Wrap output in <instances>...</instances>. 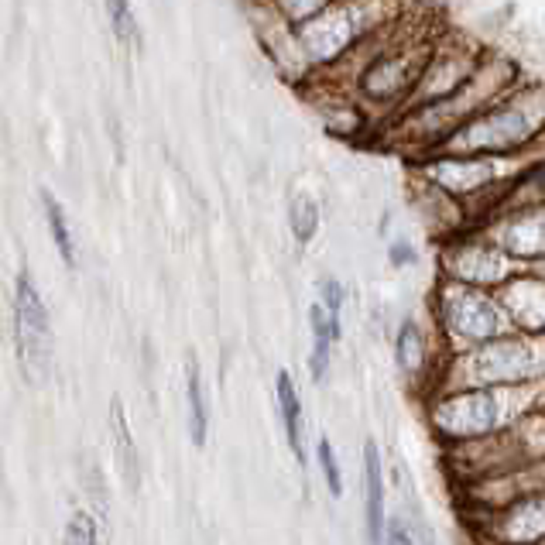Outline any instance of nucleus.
<instances>
[{
  "label": "nucleus",
  "mask_w": 545,
  "mask_h": 545,
  "mask_svg": "<svg viewBox=\"0 0 545 545\" xmlns=\"http://www.w3.org/2000/svg\"><path fill=\"white\" fill-rule=\"evenodd\" d=\"M545 408V378L522 384H484V388L439 391L429 402V422L450 446L484 439L511 429L518 419Z\"/></svg>",
  "instance_id": "f257e3e1"
},
{
  "label": "nucleus",
  "mask_w": 545,
  "mask_h": 545,
  "mask_svg": "<svg viewBox=\"0 0 545 545\" xmlns=\"http://www.w3.org/2000/svg\"><path fill=\"white\" fill-rule=\"evenodd\" d=\"M545 138V86H515L487 110L446 134L436 148L450 155H522Z\"/></svg>",
  "instance_id": "f03ea898"
},
{
  "label": "nucleus",
  "mask_w": 545,
  "mask_h": 545,
  "mask_svg": "<svg viewBox=\"0 0 545 545\" xmlns=\"http://www.w3.org/2000/svg\"><path fill=\"white\" fill-rule=\"evenodd\" d=\"M515 79H518V69L511 59H501V55L484 59L453 93H446L443 100H432L415 110H405L402 120H398V134H402L408 144H429V148H436L446 134H453L460 124H467L470 117L487 110L508 90H515Z\"/></svg>",
  "instance_id": "7ed1b4c3"
},
{
  "label": "nucleus",
  "mask_w": 545,
  "mask_h": 545,
  "mask_svg": "<svg viewBox=\"0 0 545 545\" xmlns=\"http://www.w3.org/2000/svg\"><path fill=\"white\" fill-rule=\"evenodd\" d=\"M545 378V333H511L460 350L436 378L439 391L484 388V384H522Z\"/></svg>",
  "instance_id": "20e7f679"
},
{
  "label": "nucleus",
  "mask_w": 545,
  "mask_h": 545,
  "mask_svg": "<svg viewBox=\"0 0 545 545\" xmlns=\"http://www.w3.org/2000/svg\"><path fill=\"white\" fill-rule=\"evenodd\" d=\"M388 24H381L371 35L374 59H367V66L360 69V96L378 103V107H402L419 83L436 45L422 31L402 35V31H388Z\"/></svg>",
  "instance_id": "39448f33"
},
{
  "label": "nucleus",
  "mask_w": 545,
  "mask_h": 545,
  "mask_svg": "<svg viewBox=\"0 0 545 545\" xmlns=\"http://www.w3.org/2000/svg\"><path fill=\"white\" fill-rule=\"evenodd\" d=\"M398 14H402V0H333L330 7L302 21L299 45L306 48L309 62L326 66L364 42L381 24L395 21Z\"/></svg>",
  "instance_id": "423d86ee"
},
{
  "label": "nucleus",
  "mask_w": 545,
  "mask_h": 545,
  "mask_svg": "<svg viewBox=\"0 0 545 545\" xmlns=\"http://www.w3.org/2000/svg\"><path fill=\"white\" fill-rule=\"evenodd\" d=\"M436 323L456 347V354L477 347V343L498 340V336L522 333L491 288L456 282L450 275H443L436 288Z\"/></svg>",
  "instance_id": "0eeeda50"
},
{
  "label": "nucleus",
  "mask_w": 545,
  "mask_h": 545,
  "mask_svg": "<svg viewBox=\"0 0 545 545\" xmlns=\"http://www.w3.org/2000/svg\"><path fill=\"white\" fill-rule=\"evenodd\" d=\"M532 158V151H522V155H450V151H429V158L422 162V179L429 186L443 189L446 196L467 199V203L484 199V192H498L494 196V206H498L504 189L532 165ZM491 210H487V216H491Z\"/></svg>",
  "instance_id": "6e6552de"
},
{
  "label": "nucleus",
  "mask_w": 545,
  "mask_h": 545,
  "mask_svg": "<svg viewBox=\"0 0 545 545\" xmlns=\"http://www.w3.org/2000/svg\"><path fill=\"white\" fill-rule=\"evenodd\" d=\"M528 268L525 261L511 258L501 244L487 240L484 234H470L453 240L443 251V275L456 278V282H467L477 288H501L504 282H511L515 275H522Z\"/></svg>",
  "instance_id": "1a4fd4ad"
},
{
  "label": "nucleus",
  "mask_w": 545,
  "mask_h": 545,
  "mask_svg": "<svg viewBox=\"0 0 545 545\" xmlns=\"http://www.w3.org/2000/svg\"><path fill=\"white\" fill-rule=\"evenodd\" d=\"M14 326H18V350H21V364L24 371H28V378L31 381L45 378L48 364H52V323H48V309L28 271L18 275Z\"/></svg>",
  "instance_id": "9d476101"
},
{
  "label": "nucleus",
  "mask_w": 545,
  "mask_h": 545,
  "mask_svg": "<svg viewBox=\"0 0 545 545\" xmlns=\"http://www.w3.org/2000/svg\"><path fill=\"white\" fill-rule=\"evenodd\" d=\"M480 234L525 264L545 261V203L515 206L491 216L487 223H480Z\"/></svg>",
  "instance_id": "9b49d317"
},
{
  "label": "nucleus",
  "mask_w": 545,
  "mask_h": 545,
  "mask_svg": "<svg viewBox=\"0 0 545 545\" xmlns=\"http://www.w3.org/2000/svg\"><path fill=\"white\" fill-rule=\"evenodd\" d=\"M480 62H484V55L477 52V48H436L432 52V59L426 62V69H422L419 83H415V90L408 93V100L398 107V114L402 110H415L422 107V103H432V100H443L446 93H453L456 86L463 83V79L474 72Z\"/></svg>",
  "instance_id": "f8f14e48"
},
{
  "label": "nucleus",
  "mask_w": 545,
  "mask_h": 545,
  "mask_svg": "<svg viewBox=\"0 0 545 545\" xmlns=\"http://www.w3.org/2000/svg\"><path fill=\"white\" fill-rule=\"evenodd\" d=\"M487 535L498 542H545V491L487 508Z\"/></svg>",
  "instance_id": "ddd939ff"
},
{
  "label": "nucleus",
  "mask_w": 545,
  "mask_h": 545,
  "mask_svg": "<svg viewBox=\"0 0 545 545\" xmlns=\"http://www.w3.org/2000/svg\"><path fill=\"white\" fill-rule=\"evenodd\" d=\"M494 295L522 333H545V275L535 264L494 288Z\"/></svg>",
  "instance_id": "4468645a"
},
{
  "label": "nucleus",
  "mask_w": 545,
  "mask_h": 545,
  "mask_svg": "<svg viewBox=\"0 0 545 545\" xmlns=\"http://www.w3.org/2000/svg\"><path fill=\"white\" fill-rule=\"evenodd\" d=\"M364 504H367V535L384 539V474L381 453L374 443L364 446Z\"/></svg>",
  "instance_id": "2eb2a0df"
},
{
  "label": "nucleus",
  "mask_w": 545,
  "mask_h": 545,
  "mask_svg": "<svg viewBox=\"0 0 545 545\" xmlns=\"http://www.w3.org/2000/svg\"><path fill=\"white\" fill-rule=\"evenodd\" d=\"M309 326H312V378H323L326 367H330V347L333 340H340V316H333L323 302L309 309Z\"/></svg>",
  "instance_id": "dca6fc26"
},
{
  "label": "nucleus",
  "mask_w": 545,
  "mask_h": 545,
  "mask_svg": "<svg viewBox=\"0 0 545 545\" xmlns=\"http://www.w3.org/2000/svg\"><path fill=\"white\" fill-rule=\"evenodd\" d=\"M110 426H114V453H117V470L124 474L127 487L138 491L141 484V460H138V446L131 439V429H127V415H124V402L114 398L110 402Z\"/></svg>",
  "instance_id": "f3484780"
},
{
  "label": "nucleus",
  "mask_w": 545,
  "mask_h": 545,
  "mask_svg": "<svg viewBox=\"0 0 545 545\" xmlns=\"http://www.w3.org/2000/svg\"><path fill=\"white\" fill-rule=\"evenodd\" d=\"M278 405H282V422L288 432V446L299 460H306V450H302V402L299 391L292 384V374L282 371L278 374Z\"/></svg>",
  "instance_id": "a211bd4d"
},
{
  "label": "nucleus",
  "mask_w": 545,
  "mask_h": 545,
  "mask_svg": "<svg viewBox=\"0 0 545 545\" xmlns=\"http://www.w3.org/2000/svg\"><path fill=\"white\" fill-rule=\"evenodd\" d=\"M398 367L408 378H422L429 371V343L419 323H405L402 333H398Z\"/></svg>",
  "instance_id": "6ab92c4d"
},
{
  "label": "nucleus",
  "mask_w": 545,
  "mask_h": 545,
  "mask_svg": "<svg viewBox=\"0 0 545 545\" xmlns=\"http://www.w3.org/2000/svg\"><path fill=\"white\" fill-rule=\"evenodd\" d=\"M206 429H210V405H206V388L199 378L196 360H189V436L196 446L206 443Z\"/></svg>",
  "instance_id": "aec40b11"
},
{
  "label": "nucleus",
  "mask_w": 545,
  "mask_h": 545,
  "mask_svg": "<svg viewBox=\"0 0 545 545\" xmlns=\"http://www.w3.org/2000/svg\"><path fill=\"white\" fill-rule=\"evenodd\" d=\"M42 203H45V216H48V230H52L55 247H59L62 261H66L69 268H76V244H72V234H69L66 213H62V206L55 203V199L48 196V192H42Z\"/></svg>",
  "instance_id": "412c9836"
},
{
  "label": "nucleus",
  "mask_w": 545,
  "mask_h": 545,
  "mask_svg": "<svg viewBox=\"0 0 545 545\" xmlns=\"http://www.w3.org/2000/svg\"><path fill=\"white\" fill-rule=\"evenodd\" d=\"M288 220H292V234L299 244H309L312 234H316L319 227V206L312 203L309 196H295L292 199V213H288Z\"/></svg>",
  "instance_id": "4be33fe9"
},
{
  "label": "nucleus",
  "mask_w": 545,
  "mask_h": 545,
  "mask_svg": "<svg viewBox=\"0 0 545 545\" xmlns=\"http://www.w3.org/2000/svg\"><path fill=\"white\" fill-rule=\"evenodd\" d=\"M107 14H110V24H114V35L120 38L124 45H138V18L131 11V0H107Z\"/></svg>",
  "instance_id": "5701e85b"
},
{
  "label": "nucleus",
  "mask_w": 545,
  "mask_h": 545,
  "mask_svg": "<svg viewBox=\"0 0 545 545\" xmlns=\"http://www.w3.org/2000/svg\"><path fill=\"white\" fill-rule=\"evenodd\" d=\"M319 467H323V477L330 484V491L340 498L343 494V477H340V463H336V453L330 446V439H319Z\"/></svg>",
  "instance_id": "b1692460"
},
{
  "label": "nucleus",
  "mask_w": 545,
  "mask_h": 545,
  "mask_svg": "<svg viewBox=\"0 0 545 545\" xmlns=\"http://www.w3.org/2000/svg\"><path fill=\"white\" fill-rule=\"evenodd\" d=\"M282 4V11H285V18H292V21H306L312 18V14H319L323 7H330L333 0H278Z\"/></svg>",
  "instance_id": "393cba45"
},
{
  "label": "nucleus",
  "mask_w": 545,
  "mask_h": 545,
  "mask_svg": "<svg viewBox=\"0 0 545 545\" xmlns=\"http://www.w3.org/2000/svg\"><path fill=\"white\" fill-rule=\"evenodd\" d=\"M66 539L69 542H96V525L90 515H76L66 528Z\"/></svg>",
  "instance_id": "a878e982"
},
{
  "label": "nucleus",
  "mask_w": 545,
  "mask_h": 545,
  "mask_svg": "<svg viewBox=\"0 0 545 545\" xmlns=\"http://www.w3.org/2000/svg\"><path fill=\"white\" fill-rule=\"evenodd\" d=\"M319 292H323V306L330 309L333 316H340V309H343V285H340V282H333V278H326Z\"/></svg>",
  "instance_id": "bb28decb"
}]
</instances>
